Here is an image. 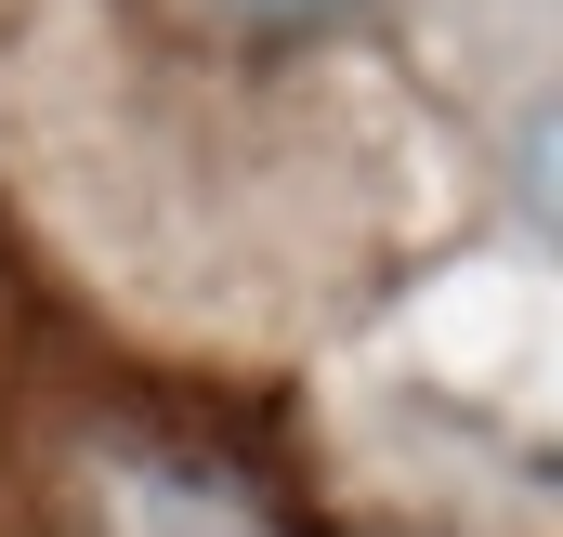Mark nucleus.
Here are the masks:
<instances>
[{
	"mask_svg": "<svg viewBox=\"0 0 563 537\" xmlns=\"http://www.w3.org/2000/svg\"><path fill=\"white\" fill-rule=\"evenodd\" d=\"M236 26H276V40H301V26H341V13H367V0H223Z\"/></svg>",
	"mask_w": 563,
	"mask_h": 537,
	"instance_id": "1",
	"label": "nucleus"
}]
</instances>
